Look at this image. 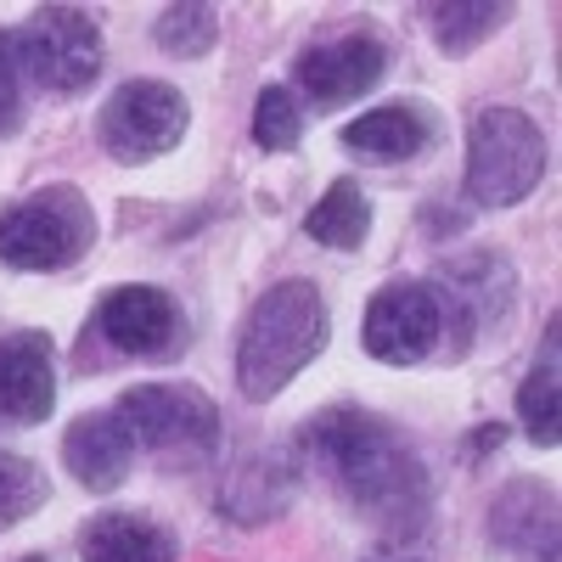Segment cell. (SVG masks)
<instances>
[{"mask_svg": "<svg viewBox=\"0 0 562 562\" xmlns=\"http://www.w3.org/2000/svg\"><path fill=\"white\" fill-rule=\"evenodd\" d=\"M18 57L45 97H79L102 74V23L79 7H40L18 34Z\"/></svg>", "mask_w": 562, "mask_h": 562, "instance_id": "obj_5", "label": "cell"}, {"mask_svg": "<svg viewBox=\"0 0 562 562\" xmlns=\"http://www.w3.org/2000/svg\"><path fill=\"white\" fill-rule=\"evenodd\" d=\"M79 557L85 562H175L180 540L147 512H102V518L85 524Z\"/></svg>", "mask_w": 562, "mask_h": 562, "instance_id": "obj_17", "label": "cell"}, {"mask_svg": "<svg viewBox=\"0 0 562 562\" xmlns=\"http://www.w3.org/2000/svg\"><path fill=\"white\" fill-rule=\"evenodd\" d=\"M45 501H52V484H45L40 467L18 450H0V529L34 518Z\"/></svg>", "mask_w": 562, "mask_h": 562, "instance_id": "obj_21", "label": "cell"}, {"mask_svg": "<svg viewBox=\"0 0 562 562\" xmlns=\"http://www.w3.org/2000/svg\"><path fill=\"white\" fill-rule=\"evenodd\" d=\"M57 405V355L52 338L23 326V333L0 338V416L12 422H45Z\"/></svg>", "mask_w": 562, "mask_h": 562, "instance_id": "obj_12", "label": "cell"}, {"mask_svg": "<svg viewBox=\"0 0 562 562\" xmlns=\"http://www.w3.org/2000/svg\"><path fill=\"white\" fill-rule=\"evenodd\" d=\"M90 248H97V209L68 180L40 186V192L0 209V265L12 270H29V276L68 270Z\"/></svg>", "mask_w": 562, "mask_h": 562, "instance_id": "obj_3", "label": "cell"}, {"mask_svg": "<svg viewBox=\"0 0 562 562\" xmlns=\"http://www.w3.org/2000/svg\"><path fill=\"white\" fill-rule=\"evenodd\" d=\"M18 562H52V557H40V551H29V557H18Z\"/></svg>", "mask_w": 562, "mask_h": 562, "instance_id": "obj_25", "label": "cell"}, {"mask_svg": "<svg viewBox=\"0 0 562 562\" xmlns=\"http://www.w3.org/2000/svg\"><path fill=\"white\" fill-rule=\"evenodd\" d=\"M130 461H135V434L124 428L119 411H90L63 434V467L90 495H113L130 479Z\"/></svg>", "mask_w": 562, "mask_h": 562, "instance_id": "obj_14", "label": "cell"}, {"mask_svg": "<svg viewBox=\"0 0 562 562\" xmlns=\"http://www.w3.org/2000/svg\"><path fill=\"white\" fill-rule=\"evenodd\" d=\"M360 344L383 366H422L445 344V299L434 281H389V288L366 304Z\"/></svg>", "mask_w": 562, "mask_h": 562, "instance_id": "obj_8", "label": "cell"}, {"mask_svg": "<svg viewBox=\"0 0 562 562\" xmlns=\"http://www.w3.org/2000/svg\"><path fill=\"white\" fill-rule=\"evenodd\" d=\"M389 562H416V557H389Z\"/></svg>", "mask_w": 562, "mask_h": 562, "instance_id": "obj_26", "label": "cell"}, {"mask_svg": "<svg viewBox=\"0 0 562 562\" xmlns=\"http://www.w3.org/2000/svg\"><path fill=\"white\" fill-rule=\"evenodd\" d=\"M186 124H192V108L175 85L164 79H124L113 97L102 102V153L113 164H153L164 153L180 147Z\"/></svg>", "mask_w": 562, "mask_h": 562, "instance_id": "obj_6", "label": "cell"}, {"mask_svg": "<svg viewBox=\"0 0 562 562\" xmlns=\"http://www.w3.org/2000/svg\"><path fill=\"white\" fill-rule=\"evenodd\" d=\"M124 428L158 456H209L220 445V411L192 383H140L124 389L119 405Z\"/></svg>", "mask_w": 562, "mask_h": 562, "instance_id": "obj_7", "label": "cell"}, {"mask_svg": "<svg viewBox=\"0 0 562 562\" xmlns=\"http://www.w3.org/2000/svg\"><path fill=\"white\" fill-rule=\"evenodd\" d=\"M490 540L518 562H557V490L540 479L506 484L490 506Z\"/></svg>", "mask_w": 562, "mask_h": 562, "instance_id": "obj_13", "label": "cell"}, {"mask_svg": "<svg viewBox=\"0 0 562 562\" xmlns=\"http://www.w3.org/2000/svg\"><path fill=\"white\" fill-rule=\"evenodd\" d=\"M326 338H333V310H326L315 281H304V276L276 281L270 293H259V304L243 321V338H237V389L254 405L276 400L326 349Z\"/></svg>", "mask_w": 562, "mask_h": 562, "instance_id": "obj_2", "label": "cell"}, {"mask_svg": "<svg viewBox=\"0 0 562 562\" xmlns=\"http://www.w3.org/2000/svg\"><path fill=\"white\" fill-rule=\"evenodd\" d=\"M439 140V119L428 102H389L344 124V147L366 164H411Z\"/></svg>", "mask_w": 562, "mask_h": 562, "instance_id": "obj_15", "label": "cell"}, {"mask_svg": "<svg viewBox=\"0 0 562 562\" xmlns=\"http://www.w3.org/2000/svg\"><path fill=\"white\" fill-rule=\"evenodd\" d=\"M434 288L445 299V344H450V355H467L490 326H506L518 276H512V265L501 254H456L439 265Z\"/></svg>", "mask_w": 562, "mask_h": 562, "instance_id": "obj_9", "label": "cell"}, {"mask_svg": "<svg viewBox=\"0 0 562 562\" xmlns=\"http://www.w3.org/2000/svg\"><path fill=\"white\" fill-rule=\"evenodd\" d=\"M97 333L135 360H169L186 349V315L164 288H113L97 310Z\"/></svg>", "mask_w": 562, "mask_h": 562, "instance_id": "obj_11", "label": "cell"}, {"mask_svg": "<svg viewBox=\"0 0 562 562\" xmlns=\"http://www.w3.org/2000/svg\"><path fill=\"white\" fill-rule=\"evenodd\" d=\"M518 416L540 450L562 445V366H557V315L546 321V344L529 366V378L518 383Z\"/></svg>", "mask_w": 562, "mask_h": 562, "instance_id": "obj_18", "label": "cell"}, {"mask_svg": "<svg viewBox=\"0 0 562 562\" xmlns=\"http://www.w3.org/2000/svg\"><path fill=\"white\" fill-rule=\"evenodd\" d=\"M389 74V45L371 34V29H349L338 40H321L299 57L293 79L299 90L315 102V108H344V102H360L366 90H378Z\"/></svg>", "mask_w": 562, "mask_h": 562, "instance_id": "obj_10", "label": "cell"}, {"mask_svg": "<svg viewBox=\"0 0 562 562\" xmlns=\"http://www.w3.org/2000/svg\"><path fill=\"white\" fill-rule=\"evenodd\" d=\"M304 231H310V243H321V248L355 254V248L371 237V198L360 192V180L338 175V180L321 192V203L310 209Z\"/></svg>", "mask_w": 562, "mask_h": 562, "instance_id": "obj_19", "label": "cell"}, {"mask_svg": "<svg viewBox=\"0 0 562 562\" xmlns=\"http://www.w3.org/2000/svg\"><path fill=\"white\" fill-rule=\"evenodd\" d=\"M254 140L265 153H293L304 140V113H299V97L288 85H265L259 102H254Z\"/></svg>", "mask_w": 562, "mask_h": 562, "instance_id": "obj_23", "label": "cell"}, {"mask_svg": "<svg viewBox=\"0 0 562 562\" xmlns=\"http://www.w3.org/2000/svg\"><path fill=\"white\" fill-rule=\"evenodd\" d=\"M153 40L164 45L169 57L180 63H198L214 52V40H220V12L214 7H169L153 29Z\"/></svg>", "mask_w": 562, "mask_h": 562, "instance_id": "obj_22", "label": "cell"}, {"mask_svg": "<svg viewBox=\"0 0 562 562\" xmlns=\"http://www.w3.org/2000/svg\"><path fill=\"white\" fill-rule=\"evenodd\" d=\"M23 124V57L18 34H0V135H12Z\"/></svg>", "mask_w": 562, "mask_h": 562, "instance_id": "obj_24", "label": "cell"}, {"mask_svg": "<svg viewBox=\"0 0 562 562\" xmlns=\"http://www.w3.org/2000/svg\"><path fill=\"white\" fill-rule=\"evenodd\" d=\"M293 490H299V461L293 456H248L237 473L225 479L220 490V512H231L237 524H270L276 512L293 506Z\"/></svg>", "mask_w": 562, "mask_h": 562, "instance_id": "obj_16", "label": "cell"}, {"mask_svg": "<svg viewBox=\"0 0 562 562\" xmlns=\"http://www.w3.org/2000/svg\"><path fill=\"white\" fill-rule=\"evenodd\" d=\"M546 180V135L524 108H484L467 130V198L512 209Z\"/></svg>", "mask_w": 562, "mask_h": 562, "instance_id": "obj_4", "label": "cell"}, {"mask_svg": "<svg viewBox=\"0 0 562 562\" xmlns=\"http://www.w3.org/2000/svg\"><path fill=\"white\" fill-rule=\"evenodd\" d=\"M304 467L333 484L355 518H366L389 540H411L434 518V479L416 445L394 428L389 416L366 405H333L304 422L299 439Z\"/></svg>", "mask_w": 562, "mask_h": 562, "instance_id": "obj_1", "label": "cell"}, {"mask_svg": "<svg viewBox=\"0 0 562 562\" xmlns=\"http://www.w3.org/2000/svg\"><path fill=\"white\" fill-rule=\"evenodd\" d=\"M434 40L445 57H473L484 40H495L506 23H512V7H490V0H456V7H434Z\"/></svg>", "mask_w": 562, "mask_h": 562, "instance_id": "obj_20", "label": "cell"}]
</instances>
